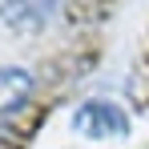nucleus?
<instances>
[{"mask_svg":"<svg viewBox=\"0 0 149 149\" xmlns=\"http://www.w3.org/2000/svg\"><path fill=\"white\" fill-rule=\"evenodd\" d=\"M73 133L89 137V141H105V137H125L129 133V121L117 105L109 101H89L73 113Z\"/></svg>","mask_w":149,"mask_h":149,"instance_id":"obj_1","label":"nucleus"},{"mask_svg":"<svg viewBox=\"0 0 149 149\" xmlns=\"http://www.w3.org/2000/svg\"><path fill=\"white\" fill-rule=\"evenodd\" d=\"M32 97V73L20 65H0V117L16 113Z\"/></svg>","mask_w":149,"mask_h":149,"instance_id":"obj_2","label":"nucleus"},{"mask_svg":"<svg viewBox=\"0 0 149 149\" xmlns=\"http://www.w3.org/2000/svg\"><path fill=\"white\" fill-rule=\"evenodd\" d=\"M52 16V4H0V24L16 32H40Z\"/></svg>","mask_w":149,"mask_h":149,"instance_id":"obj_3","label":"nucleus"}]
</instances>
